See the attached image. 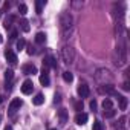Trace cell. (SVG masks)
Wrapping results in <instances>:
<instances>
[{
  "label": "cell",
  "mask_w": 130,
  "mask_h": 130,
  "mask_svg": "<svg viewBox=\"0 0 130 130\" xmlns=\"http://www.w3.org/2000/svg\"><path fill=\"white\" fill-rule=\"evenodd\" d=\"M63 80L66 81V83H71V81L74 80V75H72L69 71H66V72H63Z\"/></svg>",
  "instance_id": "cell-19"
},
{
  "label": "cell",
  "mask_w": 130,
  "mask_h": 130,
  "mask_svg": "<svg viewBox=\"0 0 130 130\" xmlns=\"http://www.w3.org/2000/svg\"><path fill=\"white\" fill-rule=\"evenodd\" d=\"M61 58H63V61L66 64H72L74 60H75V51L71 46H64L61 49Z\"/></svg>",
  "instance_id": "cell-3"
},
{
  "label": "cell",
  "mask_w": 130,
  "mask_h": 130,
  "mask_svg": "<svg viewBox=\"0 0 130 130\" xmlns=\"http://www.w3.org/2000/svg\"><path fill=\"white\" fill-rule=\"evenodd\" d=\"M12 22H14V15H9V17L5 20V28H6V29H11V26H12Z\"/></svg>",
  "instance_id": "cell-21"
},
{
  "label": "cell",
  "mask_w": 130,
  "mask_h": 130,
  "mask_svg": "<svg viewBox=\"0 0 130 130\" xmlns=\"http://www.w3.org/2000/svg\"><path fill=\"white\" fill-rule=\"evenodd\" d=\"M20 107H22V100H20V98H14V100L11 101V104H9V110H11V112L17 110V109H20Z\"/></svg>",
  "instance_id": "cell-11"
},
{
  "label": "cell",
  "mask_w": 130,
  "mask_h": 130,
  "mask_svg": "<svg viewBox=\"0 0 130 130\" xmlns=\"http://www.w3.org/2000/svg\"><path fill=\"white\" fill-rule=\"evenodd\" d=\"M87 119H89V116H87V113H84V112H80V113H77V116H75V122H77L78 125L86 124Z\"/></svg>",
  "instance_id": "cell-7"
},
{
  "label": "cell",
  "mask_w": 130,
  "mask_h": 130,
  "mask_svg": "<svg viewBox=\"0 0 130 130\" xmlns=\"http://www.w3.org/2000/svg\"><path fill=\"white\" fill-rule=\"evenodd\" d=\"M60 28H61V31L66 34L71 28H72V15L69 14V12H63L61 15H60Z\"/></svg>",
  "instance_id": "cell-2"
},
{
  "label": "cell",
  "mask_w": 130,
  "mask_h": 130,
  "mask_svg": "<svg viewBox=\"0 0 130 130\" xmlns=\"http://www.w3.org/2000/svg\"><path fill=\"white\" fill-rule=\"evenodd\" d=\"M32 89H34V83H32L31 80L23 81V84H22V92H23L25 95H29V93L32 92Z\"/></svg>",
  "instance_id": "cell-5"
},
{
  "label": "cell",
  "mask_w": 130,
  "mask_h": 130,
  "mask_svg": "<svg viewBox=\"0 0 130 130\" xmlns=\"http://www.w3.org/2000/svg\"><path fill=\"white\" fill-rule=\"evenodd\" d=\"M92 128H93V130H103V122H100V121H95Z\"/></svg>",
  "instance_id": "cell-25"
},
{
  "label": "cell",
  "mask_w": 130,
  "mask_h": 130,
  "mask_svg": "<svg viewBox=\"0 0 130 130\" xmlns=\"http://www.w3.org/2000/svg\"><path fill=\"white\" fill-rule=\"evenodd\" d=\"M90 109H92V110H96V101H95V100L90 101Z\"/></svg>",
  "instance_id": "cell-28"
},
{
  "label": "cell",
  "mask_w": 130,
  "mask_h": 130,
  "mask_svg": "<svg viewBox=\"0 0 130 130\" xmlns=\"http://www.w3.org/2000/svg\"><path fill=\"white\" fill-rule=\"evenodd\" d=\"M43 103H44V96H43L41 93H37L35 98H34V104H35V106H41Z\"/></svg>",
  "instance_id": "cell-17"
},
{
  "label": "cell",
  "mask_w": 130,
  "mask_h": 130,
  "mask_svg": "<svg viewBox=\"0 0 130 130\" xmlns=\"http://www.w3.org/2000/svg\"><path fill=\"white\" fill-rule=\"evenodd\" d=\"M9 6H11V5H9L8 2H5V3H3V11H6V9H9Z\"/></svg>",
  "instance_id": "cell-31"
},
{
  "label": "cell",
  "mask_w": 130,
  "mask_h": 130,
  "mask_svg": "<svg viewBox=\"0 0 130 130\" xmlns=\"http://www.w3.org/2000/svg\"><path fill=\"white\" fill-rule=\"evenodd\" d=\"M20 26H22L23 32H29V29H31V26H29V22H28L26 19H22V20H20Z\"/></svg>",
  "instance_id": "cell-16"
},
{
  "label": "cell",
  "mask_w": 130,
  "mask_h": 130,
  "mask_svg": "<svg viewBox=\"0 0 130 130\" xmlns=\"http://www.w3.org/2000/svg\"><path fill=\"white\" fill-rule=\"evenodd\" d=\"M2 103H3V96H2V95H0V104H2Z\"/></svg>",
  "instance_id": "cell-34"
},
{
  "label": "cell",
  "mask_w": 130,
  "mask_h": 130,
  "mask_svg": "<svg viewBox=\"0 0 130 130\" xmlns=\"http://www.w3.org/2000/svg\"><path fill=\"white\" fill-rule=\"evenodd\" d=\"M75 109H77L78 113H80V112L83 110V103H81V101H77V103H75Z\"/></svg>",
  "instance_id": "cell-26"
},
{
  "label": "cell",
  "mask_w": 130,
  "mask_h": 130,
  "mask_svg": "<svg viewBox=\"0 0 130 130\" xmlns=\"http://www.w3.org/2000/svg\"><path fill=\"white\" fill-rule=\"evenodd\" d=\"M103 107H104V110H109V109H112V107H113V103H112V100L106 98V100L103 101Z\"/></svg>",
  "instance_id": "cell-20"
},
{
  "label": "cell",
  "mask_w": 130,
  "mask_h": 130,
  "mask_svg": "<svg viewBox=\"0 0 130 130\" xmlns=\"http://www.w3.org/2000/svg\"><path fill=\"white\" fill-rule=\"evenodd\" d=\"M5 57H6V60H8L9 63H12V64H15V63H17V55H15L11 49H8V51L5 52Z\"/></svg>",
  "instance_id": "cell-10"
},
{
  "label": "cell",
  "mask_w": 130,
  "mask_h": 130,
  "mask_svg": "<svg viewBox=\"0 0 130 130\" xmlns=\"http://www.w3.org/2000/svg\"><path fill=\"white\" fill-rule=\"evenodd\" d=\"M98 92L103 93V95H104V93H106V95H107V93H115L113 84H101V86L98 87Z\"/></svg>",
  "instance_id": "cell-6"
},
{
  "label": "cell",
  "mask_w": 130,
  "mask_h": 130,
  "mask_svg": "<svg viewBox=\"0 0 130 130\" xmlns=\"http://www.w3.org/2000/svg\"><path fill=\"white\" fill-rule=\"evenodd\" d=\"M122 89H124V90H130V84H128V81H124Z\"/></svg>",
  "instance_id": "cell-27"
},
{
  "label": "cell",
  "mask_w": 130,
  "mask_h": 130,
  "mask_svg": "<svg viewBox=\"0 0 130 130\" xmlns=\"http://www.w3.org/2000/svg\"><path fill=\"white\" fill-rule=\"evenodd\" d=\"M0 121H2V116H0Z\"/></svg>",
  "instance_id": "cell-37"
},
{
  "label": "cell",
  "mask_w": 130,
  "mask_h": 130,
  "mask_svg": "<svg viewBox=\"0 0 130 130\" xmlns=\"http://www.w3.org/2000/svg\"><path fill=\"white\" fill-rule=\"evenodd\" d=\"M25 46H26V41H25V38H20V40L17 41V51H22V49H25Z\"/></svg>",
  "instance_id": "cell-24"
},
{
  "label": "cell",
  "mask_w": 130,
  "mask_h": 130,
  "mask_svg": "<svg viewBox=\"0 0 130 130\" xmlns=\"http://www.w3.org/2000/svg\"><path fill=\"white\" fill-rule=\"evenodd\" d=\"M58 116H60V122H61V125H64V124L68 122V110H66V109H60Z\"/></svg>",
  "instance_id": "cell-12"
},
{
  "label": "cell",
  "mask_w": 130,
  "mask_h": 130,
  "mask_svg": "<svg viewBox=\"0 0 130 130\" xmlns=\"http://www.w3.org/2000/svg\"><path fill=\"white\" fill-rule=\"evenodd\" d=\"M5 130H12V127H11V125H6V127H5Z\"/></svg>",
  "instance_id": "cell-33"
},
{
  "label": "cell",
  "mask_w": 130,
  "mask_h": 130,
  "mask_svg": "<svg viewBox=\"0 0 130 130\" xmlns=\"http://www.w3.org/2000/svg\"><path fill=\"white\" fill-rule=\"evenodd\" d=\"M95 80L100 84H113V75L107 69H98L95 74Z\"/></svg>",
  "instance_id": "cell-1"
},
{
  "label": "cell",
  "mask_w": 130,
  "mask_h": 130,
  "mask_svg": "<svg viewBox=\"0 0 130 130\" xmlns=\"http://www.w3.org/2000/svg\"><path fill=\"white\" fill-rule=\"evenodd\" d=\"M40 83H41L43 86H49V83H51V80H49V74H47L46 69H43V72L40 74Z\"/></svg>",
  "instance_id": "cell-8"
},
{
  "label": "cell",
  "mask_w": 130,
  "mask_h": 130,
  "mask_svg": "<svg viewBox=\"0 0 130 130\" xmlns=\"http://www.w3.org/2000/svg\"><path fill=\"white\" fill-rule=\"evenodd\" d=\"M61 100H60V95H55V103H60Z\"/></svg>",
  "instance_id": "cell-32"
},
{
  "label": "cell",
  "mask_w": 130,
  "mask_h": 130,
  "mask_svg": "<svg viewBox=\"0 0 130 130\" xmlns=\"http://www.w3.org/2000/svg\"><path fill=\"white\" fill-rule=\"evenodd\" d=\"M78 95L81 96V98H87L89 96V93H90V89H89V86L86 84V83H81L80 86H78Z\"/></svg>",
  "instance_id": "cell-4"
},
{
  "label": "cell",
  "mask_w": 130,
  "mask_h": 130,
  "mask_svg": "<svg viewBox=\"0 0 130 130\" xmlns=\"http://www.w3.org/2000/svg\"><path fill=\"white\" fill-rule=\"evenodd\" d=\"M103 115H104V118H113V116L116 115V110H113V109H109V110H106Z\"/></svg>",
  "instance_id": "cell-22"
},
{
  "label": "cell",
  "mask_w": 130,
  "mask_h": 130,
  "mask_svg": "<svg viewBox=\"0 0 130 130\" xmlns=\"http://www.w3.org/2000/svg\"><path fill=\"white\" fill-rule=\"evenodd\" d=\"M2 41H3V38H2V35H0V43H2Z\"/></svg>",
  "instance_id": "cell-35"
},
{
  "label": "cell",
  "mask_w": 130,
  "mask_h": 130,
  "mask_svg": "<svg viewBox=\"0 0 130 130\" xmlns=\"http://www.w3.org/2000/svg\"><path fill=\"white\" fill-rule=\"evenodd\" d=\"M34 52H35V51H34V47H32V44H31V46H28V54H29V55H32Z\"/></svg>",
  "instance_id": "cell-30"
},
{
  "label": "cell",
  "mask_w": 130,
  "mask_h": 130,
  "mask_svg": "<svg viewBox=\"0 0 130 130\" xmlns=\"http://www.w3.org/2000/svg\"><path fill=\"white\" fill-rule=\"evenodd\" d=\"M19 12H20L22 15H25V14L28 12V6H26L25 3H20V5H19Z\"/></svg>",
  "instance_id": "cell-23"
},
{
  "label": "cell",
  "mask_w": 130,
  "mask_h": 130,
  "mask_svg": "<svg viewBox=\"0 0 130 130\" xmlns=\"http://www.w3.org/2000/svg\"><path fill=\"white\" fill-rule=\"evenodd\" d=\"M118 101H119V109H121V110H125V109H127V104H128V100H127L125 96L118 95Z\"/></svg>",
  "instance_id": "cell-13"
},
{
  "label": "cell",
  "mask_w": 130,
  "mask_h": 130,
  "mask_svg": "<svg viewBox=\"0 0 130 130\" xmlns=\"http://www.w3.org/2000/svg\"><path fill=\"white\" fill-rule=\"evenodd\" d=\"M44 41H46V34H44V32H38V34L35 35V43L43 44Z\"/></svg>",
  "instance_id": "cell-15"
},
{
  "label": "cell",
  "mask_w": 130,
  "mask_h": 130,
  "mask_svg": "<svg viewBox=\"0 0 130 130\" xmlns=\"http://www.w3.org/2000/svg\"><path fill=\"white\" fill-rule=\"evenodd\" d=\"M43 6H44V0H37V2H35V11H37V14H41Z\"/></svg>",
  "instance_id": "cell-18"
},
{
  "label": "cell",
  "mask_w": 130,
  "mask_h": 130,
  "mask_svg": "<svg viewBox=\"0 0 130 130\" xmlns=\"http://www.w3.org/2000/svg\"><path fill=\"white\" fill-rule=\"evenodd\" d=\"M51 130H57V128H51Z\"/></svg>",
  "instance_id": "cell-36"
},
{
  "label": "cell",
  "mask_w": 130,
  "mask_h": 130,
  "mask_svg": "<svg viewBox=\"0 0 130 130\" xmlns=\"http://www.w3.org/2000/svg\"><path fill=\"white\" fill-rule=\"evenodd\" d=\"M12 78H14V72H12V69H6V71H5V80H6V84H11Z\"/></svg>",
  "instance_id": "cell-14"
},
{
  "label": "cell",
  "mask_w": 130,
  "mask_h": 130,
  "mask_svg": "<svg viewBox=\"0 0 130 130\" xmlns=\"http://www.w3.org/2000/svg\"><path fill=\"white\" fill-rule=\"evenodd\" d=\"M17 35H19V32H17V31H12V32H11V40H15Z\"/></svg>",
  "instance_id": "cell-29"
},
{
  "label": "cell",
  "mask_w": 130,
  "mask_h": 130,
  "mask_svg": "<svg viewBox=\"0 0 130 130\" xmlns=\"http://www.w3.org/2000/svg\"><path fill=\"white\" fill-rule=\"evenodd\" d=\"M23 72L26 75H34V74H37V68L34 66V64H25V66H23Z\"/></svg>",
  "instance_id": "cell-9"
}]
</instances>
